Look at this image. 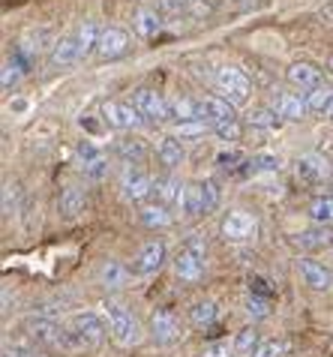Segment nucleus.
<instances>
[{
  "label": "nucleus",
  "instance_id": "obj_1",
  "mask_svg": "<svg viewBox=\"0 0 333 357\" xmlns=\"http://www.w3.org/2000/svg\"><path fill=\"white\" fill-rule=\"evenodd\" d=\"M105 340V324L96 312H75L63 321L61 340H57V351L63 354H82L100 349Z\"/></svg>",
  "mask_w": 333,
  "mask_h": 357
},
{
  "label": "nucleus",
  "instance_id": "obj_2",
  "mask_svg": "<svg viewBox=\"0 0 333 357\" xmlns=\"http://www.w3.org/2000/svg\"><path fill=\"white\" fill-rule=\"evenodd\" d=\"M105 310V321H109V333L111 340L121 345V349H135L141 342V324L139 319L126 310L121 301H105L102 303Z\"/></svg>",
  "mask_w": 333,
  "mask_h": 357
},
{
  "label": "nucleus",
  "instance_id": "obj_3",
  "mask_svg": "<svg viewBox=\"0 0 333 357\" xmlns=\"http://www.w3.org/2000/svg\"><path fill=\"white\" fill-rule=\"evenodd\" d=\"M102 121L111 126V130H121V132H130V130H141L144 126V117L135 102H123V99H105L102 102Z\"/></svg>",
  "mask_w": 333,
  "mask_h": 357
},
{
  "label": "nucleus",
  "instance_id": "obj_4",
  "mask_svg": "<svg viewBox=\"0 0 333 357\" xmlns=\"http://www.w3.org/2000/svg\"><path fill=\"white\" fill-rule=\"evenodd\" d=\"M222 237L225 243H249L258 237V220L243 207H234L222 216Z\"/></svg>",
  "mask_w": 333,
  "mask_h": 357
},
{
  "label": "nucleus",
  "instance_id": "obj_5",
  "mask_svg": "<svg viewBox=\"0 0 333 357\" xmlns=\"http://www.w3.org/2000/svg\"><path fill=\"white\" fill-rule=\"evenodd\" d=\"M213 82H217V87L225 93V99H229L234 108L247 102L249 93H252V82L247 78V73L238 69V66H219L217 75H213Z\"/></svg>",
  "mask_w": 333,
  "mask_h": 357
},
{
  "label": "nucleus",
  "instance_id": "obj_6",
  "mask_svg": "<svg viewBox=\"0 0 333 357\" xmlns=\"http://www.w3.org/2000/svg\"><path fill=\"white\" fill-rule=\"evenodd\" d=\"M121 190L130 202H141V198L153 195V177L144 172L141 165H132V162H123V172H121Z\"/></svg>",
  "mask_w": 333,
  "mask_h": 357
},
{
  "label": "nucleus",
  "instance_id": "obj_7",
  "mask_svg": "<svg viewBox=\"0 0 333 357\" xmlns=\"http://www.w3.org/2000/svg\"><path fill=\"white\" fill-rule=\"evenodd\" d=\"M132 102L135 108L148 117L153 123H171V114H169V99L162 93L150 91V87H139V91H132Z\"/></svg>",
  "mask_w": 333,
  "mask_h": 357
},
{
  "label": "nucleus",
  "instance_id": "obj_8",
  "mask_svg": "<svg viewBox=\"0 0 333 357\" xmlns=\"http://www.w3.org/2000/svg\"><path fill=\"white\" fill-rule=\"evenodd\" d=\"M78 162H82V174L91 181H105L109 177V153L100 151L93 142H82L78 144Z\"/></svg>",
  "mask_w": 333,
  "mask_h": 357
},
{
  "label": "nucleus",
  "instance_id": "obj_9",
  "mask_svg": "<svg viewBox=\"0 0 333 357\" xmlns=\"http://www.w3.org/2000/svg\"><path fill=\"white\" fill-rule=\"evenodd\" d=\"M61 331H63V321L48 319V315H31V319H24V333L31 336L36 345H48V349H57Z\"/></svg>",
  "mask_w": 333,
  "mask_h": 357
},
{
  "label": "nucleus",
  "instance_id": "obj_10",
  "mask_svg": "<svg viewBox=\"0 0 333 357\" xmlns=\"http://www.w3.org/2000/svg\"><path fill=\"white\" fill-rule=\"evenodd\" d=\"M295 172L303 183H330V174H333V165L327 162V156L321 153H300L297 162H295Z\"/></svg>",
  "mask_w": 333,
  "mask_h": 357
},
{
  "label": "nucleus",
  "instance_id": "obj_11",
  "mask_svg": "<svg viewBox=\"0 0 333 357\" xmlns=\"http://www.w3.org/2000/svg\"><path fill=\"white\" fill-rule=\"evenodd\" d=\"M150 336H153L156 345H171V342H178L183 336V324H180V319L174 312L156 310L150 315Z\"/></svg>",
  "mask_w": 333,
  "mask_h": 357
},
{
  "label": "nucleus",
  "instance_id": "obj_12",
  "mask_svg": "<svg viewBox=\"0 0 333 357\" xmlns=\"http://www.w3.org/2000/svg\"><path fill=\"white\" fill-rule=\"evenodd\" d=\"M48 45H54V43H52V31H48V27H39V31H27V33L22 36V43H18L15 54L22 57L27 66H33V63L39 61V54H42Z\"/></svg>",
  "mask_w": 333,
  "mask_h": 357
},
{
  "label": "nucleus",
  "instance_id": "obj_13",
  "mask_svg": "<svg viewBox=\"0 0 333 357\" xmlns=\"http://www.w3.org/2000/svg\"><path fill=\"white\" fill-rule=\"evenodd\" d=\"M162 264H165V243L162 241H148L139 250V255H135L132 271L139 276H150V273L160 271Z\"/></svg>",
  "mask_w": 333,
  "mask_h": 357
},
{
  "label": "nucleus",
  "instance_id": "obj_14",
  "mask_svg": "<svg viewBox=\"0 0 333 357\" xmlns=\"http://www.w3.org/2000/svg\"><path fill=\"white\" fill-rule=\"evenodd\" d=\"M126 52H130V33L121 31V27H102L96 54L105 57V61H114V57H121Z\"/></svg>",
  "mask_w": 333,
  "mask_h": 357
},
{
  "label": "nucleus",
  "instance_id": "obj_15",
  "mask_svg": "<svg viewBox=\"0 0 333 357\" xmlns=\"http://www.w3.org/2000/svg\"><path fill=\"white\" fill-rule=\"evenodd\" d=\"M273 112H277L282 121H303V117L309 114V105L307 99H303L300 93H288V91H277V96H273Z\"/></svg>",
  "mask_w": 333,
  "mask_h": 357
},
{
  "label": "nucleus",
  "instance_id": "obj_16",
  "mask_svg": "<svg viewBox=\"0 0 333 357\" xmlns=\"http://www.w3.org/2000/svg\"><path fill=\"white\" fill-rule=\"evenodd\" d=\"M291 243L303 252H321V250H330L333 246V228L330 225H316V228H307L291 237Z\"/></svg>",
  "mask_w": 333,
  "mask_h": 357
},
{
  "label": "nucleus",
  "instance_id": "obj_17",
  "mask_svg": "<svg viewBox=\"0 0 333 357\" xmlns=\"http://www.w3.org/2000/svg\"><path fill=\"white\" fill-rule=\"evenodd\" d=\"M174 273H178L180 282H199L204 276V255L183 246V250L174 255Z\"/></svg>",
  "mask_w": 333,
  "mask_h": 357
},
{
  "label": "nucleus",
  "instance_id": "obj_18",
  "mask_svg": "<svg viewBox=\"0 0 333 357\" xmlns=\"http://www.w3.org/2000/svg\"><path fill=\"white\" fill-rule=\"evenodd\" d=\"M82 61V52H78V39L75 33H66L61 39H54L52 45V54H48V63H52L54 69H63V66H72Z\"/></svg>",
  "mask_w": 333,
  "mask_h": 357
},
{
  "label": "nucleus",
  "instance_id": "obj_19",
  "mask_svg": "<svg viewBox=\"0 0 333 357\" xmlns=\"http://www.w3.org/2000/svg\"><path fill=\"white\" fill-rule=\"evenodd\" d=\"M183 190H186V183H180V177H174L171 172L165 177H156L153 181V198L160 204H169V207H180Z\"/></svg>",
  "mask_w": 333,
  "mask_h": 357
},
{
  "label": "nucleus",
  "instance_id": "obj_20",
  "mask_svg": "<svg viewBox=\"0 0 333 357\" xmlns=\"http://www.w3.org/2000/svg\"><path fill=\"white\" fill-rule=\"evenodd\" d=\"M297 273H300V280L307 282L309 289H316V291L333 289V273L325 271V264H318V261H312V259H300L297 261Z\"/></svg>",
  "mask_w": 333,
  "mask_h": 357
},
{
  "label": "nucleus",
  "instance_id": "obj_21",
  "mask_svg": "<svg viewBox=\"0 0 333 357\" xmlns=\"http://www.w3.org/2000/svg\"><path fill=\"white\" fill-rule=\"evenodd\" d=\"M286 78L291 87H297V91H316V87H321V69L312 66V63H291L286 69Z\"/></svg>",
  "mask_w": 333,
  "mask_h": 357
},
{
  "label": "nucleus",
  "instance_id": "obj_22",
  "mask_svg": "<svg viewBox=\"0 0 333 357\" xmlns=\"http://www.w3.org/2000/svg\"><path fill=\"white\" fill-rule=\"evenodd\" d=\"M180 213L183 216H204L208 211V192H204V181H189L183 190V202H180Z\"/></svg>",
  "mask_w": 333,
  "mask_h": 357
},
{
  "label": "nucleus",
  "instance_id": "obj_23",
  "mask_svg": "<svg viewBox=\"0 0 333 357\" xmlns=\"http://www.w3.org/2000/svg\"><path fill=\"white\" fill-rule=\"evenodd\" d=\"M156 160H160L165 168H169V172L180 168L183 160H186L180 138H174V135H160V138H156Z\"/></svg>",
  "mask_w": 333,
  "mask_h": 357
},
{
  "label": "nucleus",
  "instance_id": "obj_24",
  "mask_svg": "<svg viewBox=\"0 0 333 357\" xmlns=\"http://www.w3.org/2000/svg\"><path fill=\"white\" fill-rule=\"evenodd\" d=\"M201 108H204V121H210L213 126L238 121V112H234V105L225 96H204L201 99Z\"/></svg>",
  "mask_w": 333,
  "mask_h": 357
},
{
  "label": "nucleus",
  "instance_id": "obj_25",
  "mask_svg": "<svg viewBox=\"0 0 333 357\" xmlns=\"http://www.w3.org/2000/svg\"><path fill=\"white\" fill-rule=\"evenodd\" d=\"M114 153L121 156L123 162L141 165L144 160H148V144H144V138H139V135H121L114 142Z\"/></svg>",
  "mask_w": 333,
  "mask_h": 357
},
{
  "label": "nucleus",
  "instance_id": "obj_26",
  "mask_svg": "<svg viewBox=\"0 0 333 357\" xmlns=\"http://www.w3.org/2000/svg\"><path fill=\"white\" fill-rule=\"evenodd\" d=\"M139 220H141V225H148V228H169L174 222V216H171V207L169 204L153 202V204H144L141 207Z\"/></svg>",
  "mask_w": 333,
  "mask_h": 357
},
{
  "label": "nucleus",
  "instance_id": "obj_27",
  "mask_svg": "<svg viewBox=\"0 0 333 357\" xmlns=\"http://www.w3.org/2000/svg\"><path fill=\"white\" fill-rule=\"evenodd\" d=\"M84 204H87V198L78 186H66L61 192V198H57V207H61V213L66 220H75L78 213H84Z\"/></svg>",
  "mask_w": 333,
  "mask_h": 357
},
{
  "label": "nucleus",
  "instance_id": "obj_28",
  "mask_svg": "<svg viewBox=\"0 0 333 357\" xmlns=\"http://www.w3.org/2000/svg\"><path fill=\"white\" fill-rule=\"evenodd\" d=\"M126 280H130V271L121 264V261H114V259H109L102 267H100V282L105 285L109 291H117V289H123L126 285Z\"/></svg>",
  "mask_w": 333,
  "mask_h": 357
},
{
  "label": "nucleus",
  "instance_id": "obj_29",
  "mask_svg": "<svg viewBox=\"0 0 333 357\" xmlns=\"http://www.w3.org/2000/svg\"><path fill=\"white\" fill-rule=\"evenodd\" d=\"M307 105H309V114H318V117H333V87H316V91L307 93Z\"/></svg>",
  "mask_w": 333,
  "mask_h": 357
},
{
  "label": "nucleus",
  "instance_id": "obj_30",
  "mask_svg": "<svg viewBox=\"0 0 333 357\" xmlns=\"http://www.w3.org/2000/svg\"><path fill=\"white\" fill-rule=\"evenodd\" d=\"M132 22H135V33L144 36V39L156 36V33H160V27H162L160 13H156V9H150V6H141L139 13H135Z\"/></svg>",
  "mask_w": 333,
  "mask_h": 357
},
{
  "label": "nucleus",
  "instance_id": "obj_31",
  "mask_svg": "<svg viewBox=\"0 0 333 357\" xmlns=\"http://www.w3.org/2000/svg\"><path fill=\"white\" fill-rule=\"evenodd\" d=\"M100 33H102V27L96 24V22H84L82 27H78V33H75V39H78V52H82V61L91 52H96V45H100Z\"/></svg>",
  "mask_w": 333,
  "mask_h": 357
},
{
  "label": "nucleus",
  "instance_id": "obj_32",
  "mask_svg": "<svg viewBox=\"0 0 333 357\" xmlns=\"http://www.w3.org/2000/svg\"><path fill=\"white\" fill-rule=\"evenodd\" d=\"M27 69H31V66H27L18 54L6 57V61H3V91H15V87L22 84V78L27 75Z\"/></svg>",
  "mask_w": 333,
  "mask_h": 357
},
{
  "label": "nucleus",
  "instance_id": "obj_33",
  "mask_svg": "<svg viewBox=\"0 0 333 357\" xmlns=\"http://www.w3.org/2000/svg\"><path fill=\"white\" fill-rule=\"evenodd\" d=\"M217 315H219V310H217V303H213V301H195L189 306V321L199 327V331L210 327L213 321H217Z\"/></svg>",
  "mask_w": 333,
  "mask_h": 357
},
{
  "label": "nucleus",
  "instance_id": "obj_34",
  "mask_svg": "<svg viewBox=\"0 0 333 357\" xmlns=\"http://www.w3.org/2000/svg\"><path fill=\"white\" fill-rule=\"evenodd\" d=\"M213 130L210 121H180V123H171V135L174 138H204Z\"/></svg>",
  "mask_w": 333,
  "mask_h": 357
},
{
  "label": "nucleus",
  "instance_id": "obj_35",
  "mask_svg": "<svg viewBox=\"0 0 333 357\" xmlns=\"http://www.w3.org/2000/svg\"><path fill=\"white\" fill-rule=\"evenodd\" d=\"M309 220L318 225H333V195H318L309 202Z\"/></svg>",
  "mask_w": 333,
  "mask_h": 357
},
{
  "label": "nucleus",
  "instance_id": "obj_36",
  "mask_svg": "<svg viewBox=\"0 0 333 357\" xmlns=\"http://www.w3.org/2000/svg\"><path fill=\"white\" fill-rule=\"evenodd\" d=\"M22 195H24L22 183H15V181L3 183V216L6 220H13V216L22 211Z\"/></svg>",
  "mask_w": 333,
  "mask_h": 357
},
{
  "label": "nucleus",
  "instance_id": "obj_37",
  "mask_svg": "<svg viewBox=\"0 0 333 357\" xmlns=\"http://www.w3.org/2000/svg\"><path fill=\"white\" fill-rule=\"evenodd\" d=\"M249 126H256V130H273V126L279 123V114L273 112V108H264V105H258V108H252L249 112Z\"/></svg>",
  "mask_w": 333,
  "mask_h": 357
},
{
  "label": "nucleus",
  "instance_id": "obj_38",
  "mask_svg": "<svg viewBox=\"0 0 333 357\" xmlns=\"http://www.w3.org/2000/svg\"><path fill=\"white\" fill-rule=\"evenodd\" d=\"M258 345H261V340L252 327H247V331H240L234 336V354H256Z\"/></svg>",
  "mask_w": 333,
  "mask_h": 357
},
{
  "label": "nucleus",
  "instance_id": "obj_39",
  "mask_svg": "<svg viewBox=\"0 0 333 357\" xmlns=\"http://www.w3.org/2000/svg\"><path fill=\"white\" fill-rule=\"evenodd\" d=\"M213 135H217L219 142H225V144H238L240 135H243V126H240L238 121H231V123H217V126H213Z\"/></svg>",
  "mask_w": 333,
  "mask_h": 357
},
{
  "label": "nucleus",
  "instance_id": "obj_40",
  "mask_svg": "<svg viewBox=\"0 0 333 357\" xmlns=\"http://www.w3.org/2000/svg\"><path fill=\"white\" fill-rule=\"evenodd\" d=\"M243 306H247L249 319H256V321H261V319H268V315H270V303L264 301V297H258V294H249Z\"/></svg>",
  "mask_w": 333,
  "mask_h": 357
},
{
  "label": "nucleus",
  "instance_id": "obj_41",
  "mask_svg": "<svg viewBox=\"0 0 333 357\" xmlns=\"http://www.w3.org/2000/svg\"><path fill=\"white\" fill-rule=\"evenodd\" d=\"M249 168L252 172H279V156L256 153V156H249Z\"/></svg>",
  "mask_w": 333,
  "mask_h": 357
},
{
  "label": "nucleus",
  "instance_id": "obj_42",
  "mask_svg": "<svg viewBox=\"0 0 333 357\" xmlns=\"http://www.w3.org/2000/svg\"><path fill=\"white\" fill-rule=\"evenodd\" d=\"M282 351H286V345H282L279 340H264L252 357H282Z\"/></svg>",
  "mask_w": 333,
  "mask_h": 357
},
{
  "label": "nucleus",
  "instance_id": "obj_43",
  "mask_svg": "<svg viewBox=\"0 0 333 357\" xmlns=\"http://www.w3.org/2000/svg\"><path fill=\"white\" fill-rule=\"evenodd\" d=\"M231 354H234V342H229V340H219L201 351V357H231Z\"/></svg>",
  "mask_w": 333,
  "mask_h": 357
},
{
  "label": "nucleus",
  "instance_id": "obj_44",
  "mask_svg": "<svg viewBox=\"0 0 333 357\" xmlns=\"http://www.w3.org/2000/svg\"><path fill=\"white\" fill-rule=\"evenodd\" d=\"M183 246L192 250V252H199V255H208V241H204V234H199V231H192L189 237H186Z\"/></svg>",
  "mask_w": 333,
  "mask_h": 357
},
{
  "label": "nucleus",
  "instance_id": "obj_45",
  "mask_svg": "<svg viewBox=\"0 0 333 357\" xmlns=\"http://www.w3.org/2000/svg\"><path fill=\"white\" fill-rule=\"evenodd\" d=\"M243 162V153L240 151H222L219 156H217V165L219 168H238Z\"/></svg>",
  "mask_w": 333,
  "mask_h": 357
},
{
  "label": "nucleus",
  "instance_id": "obj_46",
  "mask_svg": "<svg viewBox=\"0 0 333 357\" xmlns=\"http://www.w3.org/2000/svg\"><path fill=\"white\" fill-rule=\"evenodd\" d=\"M9 349H13L15 357H42V354L36 351V345H22V342H15V345H9Z\"/></svg>",
  "mask_w": 333,
  "mask_h": 357
},
{
  "label": "nucleus",
  "instance_id": "obj_47",
  "mask_svg": "<svg viewBox=\"0 0 333 357\" xmlns=\"http://www.w3.org/2000/svg\"><path fill=\"white\" fill-rule=\"evenodd\" d=\"M160 6L169 15H178V13H183V9H186V0H160Z\"/></svg>",
  "mask_w": 333,
  "mask_h": 357
},
{
  "label": "nucleus",
  "instance_id": "obj_48",
  "mask_svg": "<svg viewBox=\"0 0 333 357\" xmlns=\"http://www.w3.org/2000/svg\"><path fill=\"white\" fill-rule=\"evenodd\" d=\"M9 301H15V297L9 294V285H6V289H3V312H9Z\"/></svg>",
  "mask_w": 333,
  "mask_h": 357
},
{
  "label": "nucleus",
  "instance_id": "obj_49",
  "mask_svg": "<svg viewBox=\"0 0 333 357\" xmlns=\"http://www.w3.org/2000/svg\"><path fill=\"white\" fill-rule=\"evenodd\" d=\"M3 357H15V354H13V349H9V345H6V349H3Z\"/></svg>",
  "mask_w": 333,
  "mask_h": 357
},
{
  "label": "nucleus",
  "instance_id": "obj_50",
  "mask_svg": "<svg viewBox=\"0 0 333 357\" xmlns=\"http://www.w3.org/2000/svg\"><path fill=\"white\" fill-rule=\"evenodd\" d=\"M327 195H333V181H330V183H327Z\"/></svg>",
  "mask_w": 333,
  "mask_h": 357
},
{
  "label": "nucleus",
  "instance_id": "obj_51",
  "mask_svg": "<svg viewBox=\"0 0 333 357\" xmlns=\"http://www.w3.org/2000/svg\"><path fill=\"white\" fill-rule=\"evenodd\" d=\"M192 3H201V0H186V6H192Z\"/></svg>",
  "mask_w": 333,
  "mask_h": 357
},
{
  "label": "nucleus",
  "instance_id": "obj_52",
  "mask_svg": "<svg viewBox=\"0 0 333 357\" xmlns=\"http://www.w3.org/2000/svg\"><path fill=\"white\" fill-rule=\"evenodd\" d=\"M327 66H330V73H333V57H330V61H327Z\"/></svg>",
  "mask_w": 333,
  "mask_h": 357
}]
</instances>
